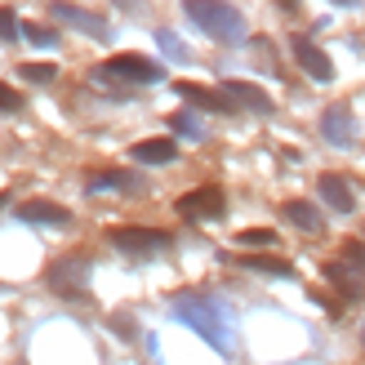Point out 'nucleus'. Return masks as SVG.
<instances>
[{"instance_id": "1", "label": "nucleus", "mask_w": 365, "mask_h": 365, "mask_svg": "<svg viewBox=\"0 0 365 365\" xmlns=\"http://www.w3.org/2000/svg\"><path fill=\"white\" fill-rule=\"evenodd\" d=\"M170 312H174V321L192 325L214 352H223V356L236 352V321H232L223 299H214V294H174Z\"/></svg>"}, {"instance_id": "2", "label": "nucleus", "mask_w": 365, "mask_h": 365, "mask_svg": "<svg viewBox=\"0 0 365 365\" xmlns=\"http://www.w3.org/2000/svg\"><path fill=\"white\" fill-rule=\"evenodd\" d=\"M182 14L210 36V41H241L245 36V18L227 0H182Z\"/></svg>"}, {"instance_id": "3", "label": "nucleus", "mask_w": 365, "mask_h": 365, "mask_svg": "<svg viewBox=\"0 0 365 365\" xmlns=\"http://www.w3.org/2000/svg\"><path fill=\"white\" fill-rule=\"evenodd\" d=\"M156 81H165L160 63L138 58V53H116V58L89 71V85H156Z\"/></svg>"}, {"instance_id": "4", "label": "nucleus", "mask_w": 365, "mask_h": 365, "mask_svg": "<svg viewBox=\"0 0 365 365\" xmlns=\"http://www.w3.org/2000/svg\"><path fill=\"white\" fill-rule=\"evenodd\" d=\"M107 241H112V245L125 254V259L148 263L152 254H160V250L174 245V236L160 232V227H138V223H130V227H112V232H107Z\"/></svg>"}, {"instance_id": "5", "label": "nucleus", "mask_w": 365, "mask_h": 365, "mask_svg": "<svg viewBox=\"0 0 365 365\" xmlns=\"http://www.w3.org/2000/svg\"><path fill=\"white\" fill-rule=\"evenodd\" d=\"M45 285L53 289V294L71 299V303H85L89 299V259L85 254H67V259H58L45 272Z\"/></svg>"}, {"instance_id": "6", "label": "nucleus", "mask_w": 365, "mask_h": 365, "mask_svg": "<svg viewBox=\"0 0 365 365\" xmlns=\"http://www.w3.org/2000/svg\"><path fill=\"white\" fill-rule=\"evenodd\" d=\"M49 14H53V23H63V27H71V31H85V36H94V41H107V36H112V27H107L98 14L71 5V0H53Z\"/></svg>"}, {"instance_id": "7", "label": "nucleus", "mask_w": 365, "mask_h": 365, "mask_svg": "<svg viewBox=\"0 0 365 365\" xmlns=\"http://www.w3.org/2000/svg\"><path fill=\"white\" fill-rule=\"evenodd\" d=\"M182 218H223V210H227V196H223V187H192L187 196H178V205H174Z\"/></svg>"}, {"instance_id": "8", "label": "nucleus", "mask_w": 365, "mask_h": 365, "mask_svg": "<svg viewBox=\"0 0 365 365\" xmlns=\"http://www.w3.org/2000/svg\"><path fill=\"white\" fill-rule=\"evenodd\" d=\"M85 192H120V196H143L148 192V182L130 170H89L85 174Z\"/></svg>"}, {"instance_id": "9", "label": "nucleus", "mask_w": 365, "mask_h": 365, "mask_svg": "<svg viewBox=\"0 0 365 365\" xmlns=\"http://www.w3.org/2000/svg\"><path fill=\"white\" fill-rule=\"evenodd\" d=\"M321 134L325 143H334V148H352L356 143V116H352V107L348 103H330L321 112Z\"/></svg>"}, {"instance_id": "10", "label": "nucleus", "mask_w": 365, "mask_h": 365, "mask_svg": "<svg viewBox=\"0 0 365 365\" xmlns=\"http://www.w3.org/2000/svg\"><path fill=\"white\" fill-rule=\"evenodd\" d=\"M223 94H227L232 107H245V112H254V116H272V112H277L272 94H263V89L250 85V81H223Z\"/></svg>"}, {"instance_id": "11", "label": "nucleus", "mask_w": 365, "mask_h": 365, "mask_svg": "<svg viewBox=\"0 0 365 365\" xmlns=\"http://www.w3.org/2000/svg\"><path fill=\"white\" fill-rule=\"evenodd\" d=\"M289 49H294V63H299L312 81H334V63H330V53L317 49L312 41H307V36H294V41H289Z\"/></svg>"}, {"instance_id": "12", "label": "nucleus", "mask_w": 365, "mask_h": 365, "mask_svg": "<svg viewBox=\"0 0 365 365\" xmlns=\"http://www.w3.org/2000/svg\"><path fill=\"white\" fill-rule=\"evenodd\" d=\"M18 223H31V227H71V210L53 205V200H23V205H18Z\"/></svg>"}, {"instance_id": "13", "label": "nucleus", "mask_w": 365, "mask_h": 365, "mask_svg": "<svg viewBox=\"0 0 365 365\" xmlns=\"http://www.w3.org/2000/svg\"><path fill=\"white\" fill-rule=\"evenodd\" d=\"M317 192H321L325 205L339 210V214H352L356 210V196H352V187H348V178H343V174H321L317 178Z\"/></svg>"}, {"instance_id": "14", "label": "nucleus", "mask_w": 365, "mask_h": 365, "mask_svg": "<svg viewBox=\"0 0 365 365\" xmlns=\"http://www.w3.org/2000/svg\"><path fill=\"white\" fill-rule=\"evenodd\" d=\"M281 218H285V223H294L299 232H307V236H321L325 232V218H321V210L312 205V200H285Z\"/></svg>"}, {"instance_id": "15", "label": "nucleus", "mask_w": 365, "mask_h": 365, "mask_svg": "<svg viewBox=\"0 0 365 365\" xmlns=\"http://www.w3.org/2000/svg\"><path fill=\"white\" fill-rule=\"evenodd\" d=\"M130 156L138 165H170V160H178V143L174 138H143L130 148Z\"/></svg>"}, {"instance_id": "16", "label": "nucleus", "mask_w": 365, "mask_h": 365, "mask_svg": "<svg viewBox=\"0 0 365 365\" xmlns=\"http://www.w3.org/2000/svg\"><path fill=\"white\" fill-rule=\"evenodd\" d=\"M174 89H178V94L187 98L192 107H205V112H232V103H227L223 89H205V85H196V81H178Z\"/></svg>"}, {"instance_id": "17", "label": "nucleus", "mask_w": 365, "mask_h": 365, "mask_svg": "<svg viewBox=\"0 0 365 365\" xmlns=\"http://www.w3.org/2000/svg\"><path fill=\"white\" fill-rule=\"evenodd\" d=\"M241 267H250V272H272V277H294V263H285V259H267V254H245Z\"/></svg>"}, {"instance_id": "18", "label": "nucleus", "mask_w": 365, "mask_h": 365, "mask_svg": "<svg viewBox=\"0 0 365 365\" xmlns=\"http://www.w3.org/2000/svg\"><path fill=\"white\" fill-rule=\"evenodd\" d=\"M18 81H27V85H53V81H58V67H53V63H18Z\"/></svg>"}, {"instance_id": "19", "label": "nucleus", "mask_w": 365, "mask_h": 365, "mask_svg": "<svg viewBox=\"0 0 365 365\" xmlns=\"http://www.w3.org/2000/svg\"><path fill=\"white\" fill-rule=\"evenodd\" d=\"M156 45H160V53H165L170 63H187V58H192V53H187V45H182L174 31H165V27L156 31Z\"/></svg>"}, {"instance_id": "20", "label": "nucleus", "mask_w": 365, "mask_h": 365, "mask_svg": "<svg viewBox=\"0 0 365 365\" xmlns=\"http://www.w3.org/2000/svg\"><path fill=\"white\" fill-rule=\"evenodd\" d=\"M18 36H27V41L41 45V49H53V45H58V31H53V27H41V23H18Z\"/></svg>"}, {"instance_id": "21", "label": "nucleus", "mask_w": 365, "mask_h": 365, "mask_svg": "<svg viewBox=\"0 0 365 365\" xmlns=\"http://www.w3.org/2000/svg\"><path fill=\"white\" fill-rule=\"evenodd\" d=\"M236 245L241 250H267V245H277V232L272 227H250V232L236 236Z\"/></svg>"}, {"instance_id": "22", "label": "nucleus", "mask_w": 365, "mask_h": 365, "mask_svg": "<svg viewBox=\"0 0 365 365\" xmlns=\"http://www.w3.org/2000/svg\"><path fill=\"white\" fill-rule=\"evenodd\" d=\"M170 130L182 134V138H205V125H196L192 112H174V116H170Z\"/></svg>"}, {"instance_id": "23", "label": "nucleus", "mask_w": 365, "mask_h": 365, "mask_svg": "<svg viewBox=\"0 0 365 365\" xmlns=\"http://www.w3.org/2000/svg\"><path fill=\"white\" fill-rule=\"evenodd\" d=\"M18 41V18L14 9H0V45H14Z\"/></svg>"}, {"instance_id": "24", "label": "nucleus", "mask_w": 365, "mask_h": 365, "mask_svg": "<svg viewBox=\"0 0 365 365\" xmlns=\"http://www.w3.org/2000/svg\"><path fill=\"white\" fill-rule=\"evenodd\" d=\"M18 107H23V98H18L9 85H0V112H18Z\"/></svg>"}, {"instance_id": "25", "label": "nucleus", "mask_w": 365, "mask_h": 365, "mask_svg": "<svg viewBox=\"0 0 365 365\" xmlns=\"http://www.w3.org/2000/svg\"><path fill=\"white\" fill-rule=\"evenodd\" d=\"M343 259L356 263V267H365V245L361 241H348V245H343Z\"/></svg>"}, {"instance_id": "26", "label": "nucleus", "mask_w": 365, "mask_h": 365, "mask_svg": "<svg viewBox=\"0 0 365 365\" xmlns=\"http://www.w3.org/2000/svg\"><path fill=\"white\" fill-rule=\"evenodd\" d=\"M277 5H281L285 14H294V9H299V0H277Z\"/></svg>"}, {"instance_id": "27", "label": "nucleus", "mask_w": 365, "mask_h": 365, "mask_svg": "<svg viewBox=\"0 0 365 365\" xmlns=\"http://www.w3.org/2000/svg\"><path fill=\"white\" fill-rule=\"evenodd\" d=\"M116 5H130V9H143V5H148V0H116Z\"/></svg>"}, {"instance_id": "28", "label": "nucleus", "mask_w": 365, "mask_h": 365, "mask_svg": "<svg viewBox=\"0 0 365 365\" xmlns=\"http://www.w3.org/2000/svg\"><path fill=\"white\" fill-rule=\"evenodd\" d=\"M334 5H361V0H334Z\"/></svg>"}, {"instance_id": "29", "label": "nucleus", "mask_w": 365, "mask_h": 365, "mask_svg": "<svg viewBox=\"0 0 365 365\" xmlns=\"http://www.w3.org/2000/svg\"><path fill=\"white\" fill-rule=\"evenodd\" d=\"M361 343H365V325H361Z\"/></svg>"}]
</instances>
